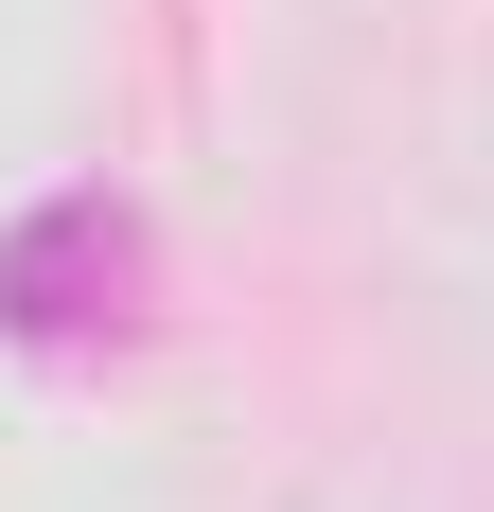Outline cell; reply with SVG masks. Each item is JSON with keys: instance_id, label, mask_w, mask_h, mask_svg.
<instances>
[{"instance_id": "obj_1", "label": "cell", "mask_w": 494, "mask_h": 512, "mask_svg": "<svg viewBox=\"0 0 494 512\" xmlns=\"http://www.w3.org/2000/svg\"><path fill=\"white\" fill-rule=\"evenodd\" d=\"M159 301V230L124 195H36L0 230V336L18 354H106V336H142Z\"/></svg>"}]
</instances>
